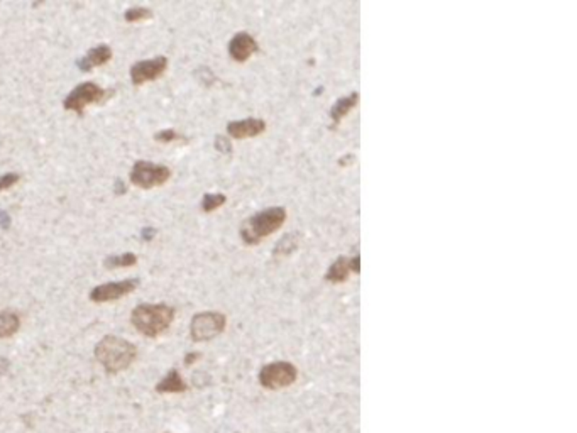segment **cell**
<instances>
[{
    "instance_id": "cell-1",
    "label": "cell",
    "mask_w": 577,
    "mask_h": 433,
    "mask_svg": "<svg viewBox=\"0 0 577 433\" xmlns=\"http://www.w3.org/2000/svg\"><path fill=\"white\" fill-rule=\"evenodd\" d=\"M173 320H175V308L164 303H142L136 306L130 315L134 329L149 339H156L164 334L170 329Z\"/></svg>"
},
{
    "instance_id": "cell-2",
    "label": "cell",
    "mask_w": 577,
    "mask_h": 433,
    "mask_svg": "<svg viewBox=\"0 0 577 433\" xmlns=\"http://www.w3.org/2000/svg\"><path fill=\"white\" fill-rule=\"evenodd\" d=\"M136 346L116 335H107L95 347V359L111 374L125 371L136 360Z\"/></svg>"
},
{
    "instance_id": "cell-3",
    "label": "cell",
    "mask_w": 577,
    "mask_h": 433,
    "mask_svg": "<svg viewBox=\"0 0 577 433\" xmlns=\"http://www.w3.org/2000/svg\"><path fill=\"white\" fill-rule=\"evenodd\" d=\"M286 217L288 213H286L285 207L259 210L241 225V239L247 246H258L263 239L273 235L285 225Z\"/></svg>"
},
{
    "instance_id": "cell-4",
    "label": "cell",
    "mask_w": 577,
    "mask_h": 433,
    "mask_svg": "<svg viewBox=\"0 0 577 433\" xmlns=\"http://www.w3.org/2000/svg\"><path fill=\"white\" fill-rule=\"evenodd\" d=\"M227 318L221 312H201L197 313L190 323V335L195 342L216 339L225 330Z\"/></svg>"
},
{
    "instance_id": "cell-5",
    "label": "cell",
    "mask_w": 577,
    "mask_h": 433,
    "mask_svg": "<svg viewBox=\"0 0 577 433\" xmlns=\"http://www.w3.org/2000/svg\"><path fill=\"white\" fill-rule=\"evenodd\" d=\"M298 377L297 368L286 360H276L263 365L259 371V382L266 389H283L292 386Z\"/></svg>"
},
{
    "instance_id": "cell-6",
    "label": "cell",
    "mask_w": 577,
    "mask_h": 433,
    "mask_svg": "<svg viewBox=\"0 0 577 433\" xmlns=\"http://www.w3.org/2000/svg\"><path fill=\"white\" fill-rule=\"evenodd\" d=\"M170 176H171L170 168L153 165V163L149 161H137L136 165H134L132 171H130V182L139 188L149 190V188L161 187V184H164L170 180Z\"/></svg>"
},
{
    "instance_id": "cell-7",
    "label": "cell",
    "mask_w": 577,
    "mask_h": 433,
    "mask_svg": "<svg viewBox=\"0 0 577 433\" xmlns=\"http://www.w3.org/2000/svg\"><path fill=\"white\" fill-rule=\"evenodd\" d=\"M104 96H105V90L102 87L95 85V83H92V82H87V83H82V85H78L77 88H73V90L66 95L65 102H63V107H65L66 111L83 113L87 105L100 102Z\"/></svg>"
},
{
    "instance_id": "cell-8",
    "label": "cell",
    "mask_w": 577,
    "mask_h": 433,
    "mask_svg": "<svg viewBox=\"0 0 577 433\" xmlns=\"http://www.w3.org/2000/svg\"><path fill=\"white\" fill-rule=\"evenodd\" d=\"M137 284H139L137 280H124L116 281V283L100 284L92 289L90 300L95 301V303H105V301L119 300V298L132 293L134 289L137 288Z\"/></svg>"
},
{
    "instance_id": "cell-9",
    "label": "cell",
    "mask_w": 577,
    "mask_h": 433,
    "mask_svg": "<svg viewBox=\"0 0 577 433\" xmlns=\"http://www.w3.org/2000/svg\"><path fill=\"white\" fill-rule=\"evenodd\" d=\"M168 60L164 56H158L154 60L139 61L130 68V80L134 85H142L146 82H153L159 78L166 71Z\"/></svg>"
},
{
    "instance_id": "cell-10",
    "label": "cell",
    "mask_w": 577,
    "mask_h": 433,
    "mask_svg": "<svg viewBox=\"0 0 577 433\" xmlns=\"http://www.w3.org/2000/svg\"><path fill=\"white\" fill-rule=\"evenodd\" d=\"M361 272V258L354 256V258H347V256H339L337 261L330 264L325 272V281L328 283H344L347 281L351 275H359Z\"/></svg>"
},
{
    "instance_id": "cell-11",
    "label": "cell",
    "mask_w": 577,
    "mask_h": 433,
    "mask_svg": "<svg viewBox=\"0 0 577 433\" xmlns=\"http://www.w3.org/2000/svg\"><path fill=\"white\" fill-rule=\"evenodd\" d=\"M259 51V44L249 32H237L229 43V54L235 63H246Z\"/></svg>"
},
{
    "instance_id": "cell-12",
    "label": "cell",
    "mask_w": 577,
    "mask_h": 433,
    "mask_svg": "<svg viewBox=\"0 0 577 433\" xmlns=\"http://www.w3.org/2000/svg\"><path fill=\"white\" fill-rule=\"evenodd\" d=\"M266 130V120L259 119V117H247V119L241 120H232L227 124V137L232 139H251L259 136Z\"/></svg>"
},
{
    "instance_id": "cell-13",
    "label": "cell",
    "mask_w": 577,
    "mask_h": 433,
    "mask_svg": "<svg viewBox=\"0 0 577 433\" xmlns=\"http://www.w3.org/2000/svg\"><path fill=\"white\" fill-rule=\"evenodd\" d=\"M357 102H359V94H357V92H352V94L337 100V102L332 105L330 113H328L332 120V127H337V125L340 124V120H342L347 113L352 112V108L356 107Z\"/></svg>"
},
{
    "instance_id": "cell-14",
    "label": "cell",
    "mask_w": 577,
    "mask_h": 433,
    "mask_svg": "<svg viewBox=\"0 0 577 433\" xmlns=\"http://www.w3.org/2000/svg\"><path fill=\"white\" fill-rule=\"evenodd\" d=\"M112 49L107 44H100L97 48H92L87 53V58L78 61V66L82 71H90L94 66H102L107 61H111Z\"/></svg>"
},
{
    "instance_id": "cell-15",
    "label": "cell",
    "mask_w": 577,
    "mask_h": 433,
    "mask_svg": "<svg viewBox=\"0 0 577 433\" xmlns=\"http://www.w3.org/2000/svg\"><path fill=\"white\" fill-rule=\"evenodd\" d=\"M156 393L164 394V393H185L188 389V384L185 382L181 374L178 372V369H171L166 376L163 377L161 381L156 384Z\"/></svg>"
},
{
    "instance_id": "cell-16",
    "label": "cell",
    "mask_w": 577,
    "mask_h": 433,
    "mask_svg": "<svg viewBox=\"0 0 577 433\" xmlns=\"http://www.w3.org/2000/svg\"><path fill=\"white\" fill-rule=\"evenodd\" d=\"M20 327L19 315L12 310H4L0 312V339H9L18 334Z\"/></svg>"
},
{
    "instance_id": "cell-17",
    "label": "cell",
    "mask_w": 577,
    "mask_h": 433,
    "mask_svg": "<svg viewBox=\"0 0 577 433\" xmlns=\"http://www.w3.org/2000/svg\"><path fill=\"white\" fill-rule=\"evenodd\" d=\"M137 263V258L136 254H132V252H125V254H120V256H108L107 259H105L104 266L112 269V268H129V266H134V264Z\"/></svg>"
},
{
    "instance_id": "cell-18",
    "label": "cell",
    "mask_w": 577,
    "mask_h": 433,
    "mask_svg": "<svg viewBox=\"0 0 577 433\" xmlns=\"http://www.w3.org/2000/svg\"><path fill=\"white\" fill-rule=\"evenodd\" d=\"M227 201V196L224 193H207V195L201 199V210L205 213L216 212L217 208H221Z\"/></svg>"
},
{
    "instance_id": "cell-19",
    "label": "cell",
    "mask_w": 577,
    "mask_h": 433,
    "mask_svg": "<svg viewBox=\"0 0 577 433\" xmlns=\"http://www.w3.org/2000/svg\"><path fill=\"white\" fill-rule=\"evenodd\" d=\"M294 247H297V235H285L283 239H281V242L278 244L276 246V249H275V252H273V254L275 256H288V254H292V252L294 251Z\"/></svg>"
},
{
    "instance_id": "cell-20",
    "label": "cell",
    "mask_w": 577,
    "mask_h": 433,
    "mask_svg": "<svg viewBox=\"0 0 577 433\" xmlns=\"http://www.w3.org/2000/svg\"><path fill=\"white\" fill-rule=\"evenodd\" d=\"M151 15H153V12H151L149 9H146V7H132V9L125 11L124 18L128 23H137V20L149 19Z\"/></svg>"
},
{
    "instance_id": "cell-21",
    "label": "cell",
    "mask_w": 577,
    "mask_h": 433,
    "mask_svg": "<svg viewBox=\"0 0 577 433\" xmlns=\"http://www.w3.org/2000/svg\"><path fill=\"white\" fill-rule=\"evenodd\" d=\"M216 148H217L218 153H222V154L232 153V144H230V137L217 136L216 137Z\"/></svg>"
},
{
    "instance_id": "cell-22",
    "label": "cell",
    "mask_w": 577,
    "mask_h": 433,
    "mask_svg": "<svg viewBox=\"0 0 577 433\" xmlns=\"http://www.w3.org/2000/svg\"><path fill=\"white\" fill-rule=\"evenodd\" d=\"M18 182H19V175L18 173H7V175L0 176V192L9 190V188L14 187V184Z\"/></svg>"
},
{
    "instance_id": "cell-23",
    "label": "cell",
    "mask_w": 577,
    "mask_h": 433,
    "mask_svg": "<svg viewBox=\"0 0 577 433\" xmlns=\"http://www.w3.org/2000/svg\"><path fill=\"white\" fill-rule=\"evenodd\" d=\"M154 139L158 142H173V141H178V139H181V136L178 132H175L173 129H168V130H161V132L156 134Z\"/></svg>"
},
{
    "instance_id": "cell-24",
    "label": "cell",
    "mask_w": 577,
    "mask_h": 433,
    "mask_svg": "<svg viewBox=\"0 0 577 433\" xmlns=\"http://www.w3.org/2000/svg\"><path fill=\"white\" fill-rule=\"evenodd\" d=\"M9 369H11L9 359H6V357L0 356V376H6V374L9 372Z\"/></svg>"
},
{
    "instance_id": "cell-25",
    "label": "cell",
    "mask_w": 577,
    "mask_h": 433,
    "mask_svg": "<svg viewBox=\"0 0 577 433\" xmlns=\"http://www.w3.org/2000/svg\"><path fill=\"white\" fill-rule=\"evenodd\" d=\"M9 225H11V218H9V215H7L6 212H0V227H2V229L6 230V229H9Z\"/></svg>"
},
{
    "instance_id": "cell-26",
    "label": "cell",
    "mask_w": 577,
    "mask_h": 433,
    "mask_svg": "<svg viewBox=\"0 0 577 433\" xmlns=\"http://www.w3.org/2000/svg\"><path fill=\"white\" fill-rule=\"evenodd\" d=\"M199 359H200V354H197V352H190V354H187V357H185V364L192 365L195 360H199Z\"/></svg>"
},
{
    "instance_id": "cell-27",
    "label": "cell",
    "mask_w": 577,
    "mask_h": 433,
    "mask_svg": "<svg viewBox=\"0 0 577 433\" xmlns=\"http://www.w3.org/2000/svg\"><path fill=\"white\" fill-rule=\"evenodd\" d=\"M153 235H154V230H153V229H144V230H142V239H144V241H149V239H153Z\"/></svg>"
},
{
    "instance_id": "cell-28",
    "label": "cell",
    "mask_w": 577,
    "mask_h": 433,
    "mask_svg": "<svg viewBox=\"0 0 577 433\" xmlns=\"http://www.w3.org/2000/svg\"><path fill=\"white\" fill-rule=\"evenodd\" d=\"M116 188H117V193H125V184H122L120 180H117L116 182Z\"/></svg>"
},
{
    "instance_id": "cell-29",
    "label": "cell",
    "mask_w": 577,
    "mask_h": 433,
    "mask_svg": "<svg viewBox=\"0 0 577 433\" xmlns=\"http://www.w3.org/2000/svg\"><path fill=\"white\" fill-rule=\"evenodd\" d=\"M164 433H166V432H164Z\"/></svg>"
}]
</instances>
